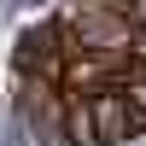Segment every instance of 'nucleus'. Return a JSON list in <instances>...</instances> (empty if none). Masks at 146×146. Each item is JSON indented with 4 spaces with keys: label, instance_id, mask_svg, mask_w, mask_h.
<instances>
[{
    "label": "nucleus",
    "instance_id": "f257e3e1",
    "mask_svg": "<svg viewBox=\"0 0 146 146\" xmlns=\"http://www.w3.org/2000/svg\"><path fill=\"white\" fill-rule=\"evenodd\" d=\"M146 12L135 0H64L58 29L70 53H135Z\"/></svg>",
    "mask_w": 146,
    "mask_h": 146
},
{
    "label": "nucleus",
    "instance_id": "f03ea898",
    "mask_svg": "<svg viewBox=\"0 0 146 146\" xmlns=\"http://www.w3.org/2000/svg\"><path fill=\"white\" fill-rule=\"evenodd\" d=\"M12 82H18V123L35 140L64 146V111H70L64 82H53V76H12Z\"/></svg>",
    "mask_w": 146,
    "mask_h": 146
},
{
    "label": "nucleus",
    "instance_id": "7ed1b4c3",
    "mask_svg": "<svg viewBox=\"0 0 146 146\" xmlns=\"http://www.w3.org/2000/svg\"><path fill=\"white\" fill-rule=\"evenodd\" d=\"M64 58H70V47H64L58 18H41L12 47V76H53V82H64Z\"/></svg>",
    "mask_w": 146,
    "mask_h": 146
},
{
    "label": "nucleus",
    "instance_id": "20e7f679",
    "mask_svg": "<svg viewBox=\"0 0 146 146\" xmlns=\"http://www.w3.org/2000/svg\"><path fill=\"white\" fill-rule=\"evenodd\" d=\"M94 123H100V146H117V140L140 135V117H135V105H129V94H123V88L94 94Z\"/></svg>",
    "mask_w": 146,
    "mask_h": 146
},
{
    "label": "nucleus",
    "instance_id": "39448f33",
    "mask_svg": "<svg viewBox=\"0 0 146 146\" xmlns=\"http://www.w3.org/2000/svg\"><path fill=\"white\" fill-rule=\"evenodd\" d=\"M64 146H100L94 100H76V94H70V111H64Z\"/></svg>",
    "mask_w": 146,
    "mask_h": 146
}]
</instances>
